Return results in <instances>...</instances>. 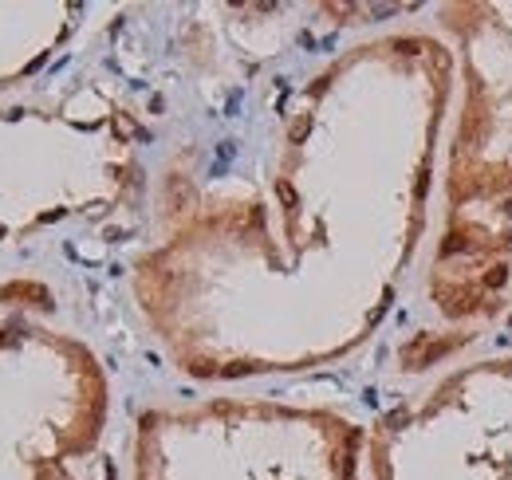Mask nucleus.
Returning a JSON list of instances; mask_svg holds the SVG:
<instances>
[{"label": "nucleus", "instance_id": "f257e3e1", "mask_svg": "<svg viewBox=\"0 0 512 480\" xmlns=\"http://www.w3.org/2000/svg\"><path fill=\"white\" fill-rule=\"evenodd\" d=\"M453 20L461 32L465 99L449 162L446 237L438 252V280L461 264L457 292L442 307L461 319L473 315V268H485V296L497 307L512 256V4H469Z\"/></svg>", "mask_w": 512, "mask_h": 480}, {"label": "nucleus", "instance_id": "f03ea898", "mask_svg": "<svg viewBox=\"0 0 512 480\" xmlns=\"http://www.w3.org/2000/svg\"><path fill=\"white\" fill-rule=\"evenodd\" d=\"M174 418L193 441L205 445V461H193L178 449L174 453L182 461L142 449L134 480H359L363 433L335 414L217 402ZM142 441L154 437L142 433Z\"/></svg>", "mask_w": 512, "mask_h": 480}]
</instances>
